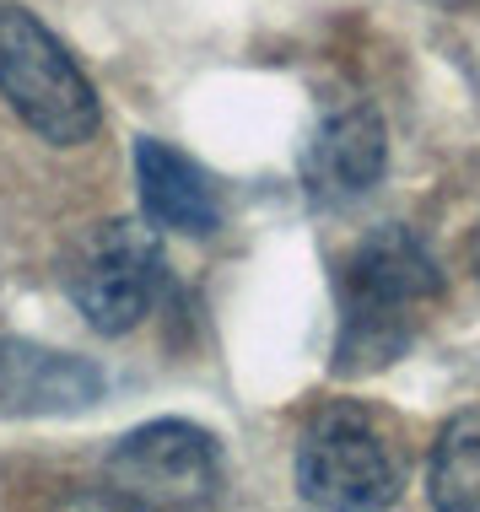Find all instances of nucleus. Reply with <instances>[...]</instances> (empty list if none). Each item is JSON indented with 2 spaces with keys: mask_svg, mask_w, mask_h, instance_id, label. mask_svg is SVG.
<instances>
[{
  "mask_svg": "<svg viewBox=\"0 0 480 512\" xmlns=\"http://www.w3.org/2000/svg\"><path fill=\"white\" fill-rule=\"evenodd\" d=\"M297 496L324 512H378L405 486V459L389 426L356 399H329L297 437Z\"/></svg>",
  "mask_w": 480,
  "mask_h": 512,
  "instance_id": "3",
  "label": "nucleus"
},
{
  "mask_svg": "<svg viewBox=\"0 0 480 512\" xmlns=\"http://www.w3.org/2000/svg\"><path fill=\"white\" fill-rule=\"evenodd\" d=\"M135 162V200H141L146 227L173 232V238H211L222 227V195H216L211 173L178 146L141 135L130 151Z\"/></svg>",
  "mask_w": 480,
  "mask_h": 512,
  "instance_id": "7",
  "label": "nucleus"
},
{
  "mask_svg": "<svg viewBox=\"0 0 480 512\" xmlns=\"http://www.w3.org/2000/svg\"><path fill=\"white\" fill-rule=\"evenodd\" d=\"M427 502L443 512H480V410H459L432 437Z\"/></svg>",
  "mask_w": 480,
  "mask_h": 512,
  "instance_id": "9",
  "label": "nucleus"
},
{
  "mask_svg": "<svg viewBox=\"0 0 480 512\" xmlns=\"http://www.w3.org/2000/svg\"><path fill=\"white\" fill-rule=\"evenodd\" d=\"M71 308L87 318L98 335H130L146 313L157 308L162 281H168V259H162L157 227L146 221H98L76 254L60 270Z\"/></svg>",
  "mask_w": 480,
  "mask_h": 512,
  "instance_id": "5",
  "label": "nucleus"
},
{
  "mask_svg": "<svg viewBox=\"0 0 480 512\" xmlns=\"http://www.w3.org/2000/svg\"><path fill=\"white\" fill-rule=\"evenodd\" d=\"M389 173V124L367 98L329 103L313 135L297 157V178L303 195L319 211H346V205L367 200Z\"/></svg>",
  "mask_w": 480,
  "mask_h": 512,
  "instance_id": "6",
  "label": "nucleus"
},
{
  "mask_svg": "<svg viewBox=\"0 0 480 512\" xmlns=\"http://www.w3.org/2000/svg\"><path fill=\"white\" fill-rule=\"evenodd\" d=\"M0 98L54 151L87 146L103 124L98 87L27 6H0Z\"/></svg>",
  "mask_w": 480,
  "mask_h": 512,
  "instance_id": "2",
  "label": "nucleus"
},
{
  "mask_svg": "<svg viewBox=\"0 0 480 512\" xmlns=\"http://www.w3.org/2000/svg\"><path fill=\"white\" fill-rule=\"evenodd\" d=\"M103 389V367L87 356L0 335V410L6 415H76L98 405Z\"/></svg>",
  "mask_w": 480,
  "mask_h": 512,
  "instance_id": "8",
  "label": "nucleus"
},
{
  "mask_svg": "<svg viewBox=\"0 0 480 512\" xmlns=\"http://www.w3.org/2000/svg\"><path fill=\"white\" fill-rule=\"evenodd\" d=\"M103 486L130 507H211L227 486L222 442L184 415H162V421L135 426L108 448Z\"/></svg>",
  "mask_w": 480,
  "mask_h": 512,
  "instance_id": "4",
  "label": "nucleus"
},
{
  "mask_svg": "<svg viewBox=\"0 0 480 512\" xmlns=\"http://www.w3.org/2000/svg\"><path fill=\"white\" fill-rule=\"evenodd\" d=\"M443 292V265L432 259L416 227L378 221L373 232H362L335 275L340 324L329 372L335 378H373V372L394 367L416 345Z\"/></svg>",
  "mask_w": 480,
  "mask_h": 512,
  "instance_id": "1",
  "label": "nucleus"
},
{
  "mask_svg": "<svg viewBox=\"0 0 480 512\" xmlns=\"http://www.w3.org/2000/svg\"><path fill=\"white\" fill-rule=\"evenodd\" d=\"M427 6H437V11H475L480 0H427Z\"/></svg>",
  "mask_w": 480,
  "mask_h": 512,
  "instance_id": "10",
  "label": "nucleus"
},
{
  "mask_svg": "<svg viewBox=\"0 0 480 512\" xmlns=\"http://www.w3.org/2000/svg\"><path fill=\"white\" fill-rule=\"evenodd\" d=\"M470 259H475V275H480V227H475V243H470Z\"/></svg>",
  "mask_w": 480,
  "mask_h": 512,
  "instance_id": "11",
  "label": "nucleus"
}]
</instances>
